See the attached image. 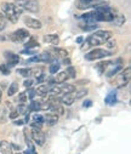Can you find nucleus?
Segmentation results:
<instances>
[{
	"label": "nucleus",
	"instance_id": "1",
	"mask_svg": "<svg viewBox=\"0 0 131 154\" xmlns=\"http://www.w3.org/2000/svg\"><path fill=\"white\" fill-rule=\"evenodd\" d=\"M112 38V33L108 30H96L94 34H91L87 39L85 40V43L81 45V50L89 49V48H95L102 44H106V42Z\"/></svg>",
	"mask_w": 131,
	"mask_h": 154
},
{
	"label": "nucleus",
	"instance_id": "2",
	"mask_svg": "<svg viewBox=\"0 0 131 154\" xmlns=\"http://www.w3.org/2000/svg\"><path fill=\"white\" fill-rule=\"evenodd\" d=\"M2 11L3 15L8 18V21L16 23L21 16V14L23 12L22 9H20L18 6H16L14 3H3L2 4Z\"/></svg>",
	"mask_w": 131,
	"mask_h": 154
},
{
	"label": "nucleus",
	"instance_id": "3",
	"mask_svg": "<svg viewBox=\"0 0 131 154\" xmlns=\"http://www.w3.org/2000/svg\"><path fill=\"white\" fill-rule=\"evenodd\" d=\"M16 6H18L22 10H26L32 14H38L40 11V5L35 0H15L14 3Z\"/></svg>",
	"mask_w": 131,
	"mask_h": 154
},
{
	"label": "nucleus",
	"instance_id": "4",
	"mask_svg": "<svg viewBox=\"0 0 131 154\" xmlns=\"http://www.w3.org/2000/svg\"><path fill=\"white\" fill-rule=\"evenodd\" d=\"M29 36H30V34H29V32H28L27 29L20 28V29L15 30L14 33H11V34L9 35V39H10L11 42H14V43L22 44V43H24V42L28 39Z\"/></svg>",
	"mask_w": 131,
	"mask_h": 154
},
{
	"label": "nucleus",
	"instance_id": "5",
	"mask_svg": "<svg viewBox=\"0 0 131 154\" xmlns=\"http://www.w3.org/2000/svg\"><path fill=\"white\" fill-rule=\"evenodd\" d=\"M111 55H112V52L108 51V50H104V49H95V50H91L90 52H87L85 55V60L86 61H96V60H101V58L108 57Z\"/></svg>",
	"mask_w": 131,
	"mask_h": 154
},
{
	"label": "nucleus",
	"instance_id": "6",
	"mask_svg": "<svg viewBox=\"0 0 131 154\" xmlns=\"http://www.w3.org/2000/svg\"><path fill=\"white\" fill-rule=\"evenodd\" d=\"M130 76H131V69L130 67H127L118 78H117V86L118 88H124L127 85V83L130 82Z\"/></svg>",
	"mask_w": 131,
	"mask_h": 154
},
{
	"label": "nucleus",
	"instance_id": "7",
	"mask_svg": "<svg viewBox=\"0 0 131 154\" xmlns=\"http://www.w3.org/2000/svg\"><path fill=\"white\" fill-rule=\"evenodd\" d=\"M4 57L6 60V64L8 67H15L16 64L20 63V56L14 54V52H10V51H5L4 52Z\"/></svg>",
	"mask_w": 131,
	"mask_h": 154
},
{
	"label": "nucleus",
	"instance_id": "8",
	"mask_svg": "<svg viewBox=\"0 0 131 154\" xmlns=\"http://www.w3.org/2000/svg\"><path fill=\"white\" fill-rule=\"evenodd\" d=\"M35 144L38 146H44V143H45V134H44L41 130H34L32 129V137H30Z\"/></svg>",
	"mask_w": 131,
	"mask_h": 154
},
{
	"label": "nucleus",
	"instance_id": "9",
	"mask_svg": "<svg viewBox=\"0 0 131 154\" xmlns=\"http://www.w3.org/2000/svg\"><path fill=\"white\" fill-rule=\"evenodd\" d=\"M24 24L28 27V28H32V29H40L42 27L41 22L36 18H32V17H26L24 18Z\"/></svg>",
	"mask_w": 131,
	"mask_h": 154
},
{
	"label": "nucleus",
	"instance_id": "10",
	"mask_svg": "<svg viewBox=\"0 0 131 154\" xmlns=\"http://www.w3.org/2000/svg\"><path fill=\"white\" fill-rule=\"evenodd\" d=\"M58 118H60V115L51 113V114H46L45 117H44V122H45L48 125H50V126H54V125H56L58 123Z\"/></svg>",
	"mask_w": 131,
	"mask_h": 154
},
{
	"label": "nucleus",
	"instance_id": "11",
	"mask_svg": "<svg viewBox=\"0 0 131 154\" xmlns=\"http://www.w3.org/2000/svg\"><path fill=\"white\" fill-rule=\"evenodd\" d=\"M44 42L46 44H52V45H57L60 42V38L56 34H46L44 35Z\"/></svg>",
	"mask_w": 131,
	"mask_h": 154
},
{
	"label": "nucleus",
	"instance_id": "12",
	"mask_svg": "<svg viewBox=\"0 0 131 154\" xmlns=\"http://www.w3.org/2000/svg\"><path fill=\"white\" fill-rule=\"evenodd\" d=\"M0 152L3 154H12V147H11V143L8 142V141H2L0 142Z\"/></svg>",
	"mask_w": 131,
	"mask_h": 154
},
{
	"label": "nucleus",
	"instance_id": "13",
	"mask_svg": "<svg viewBox=\"0 0 131 154\" xmlns=\"http://www.w3.org/2000/svg\"><path fill=\"white\" fill-rule=\"evenodd\" d=\"M39 56V61L40 62H45V63H51L54 60H56L50 52H48V51H45V52H41L40 55H38Z\"/></svg>",
	"mask_w": 131,
	"mask_h": 154
},
{
	"label": "nucleus",
	"instance_id": "14",
	"mask_svg": "<svg viewBox=\"0 0 131 154\" xmlns=\"http://www.w3.org/2000/svg\"><path fill=\"white\" fill-rule=\"evenodd\" d=\"M104 102H106L107 104H109V106L115 104V103H117V91H115V90L109 91L108 95H107L106 98H104Z\"/></svg>",
	"mask_w": 131,
	"mask_h": 154
},
{
	"label": "nucleus",
	"instance_id": "15",
	"mask_svg": "<svg viewBox=\"0 0 131 154\" xmlns=\"http://www.w3.org/2000/svg\"><path fill=\"white\" fill-rule=\"evenodd\" d=\"M75 98H74V95L73 94H64L61 98V103H63L64 106H72L74 103Z\"/></svg>",
	"mask_w": 131,
	"mask_h": 154
},
{
	"label": "nucleus",
	"instance_id": "16",
	"mask_svg": "<svg viewBox=\"0 0 131 154\" xmlns=\"http://www.w3.org/2000/svg\"><path fill=\"white\" fill-rule=\"evenodd\" d=\"M68 80V75L66 72H58L57 75H56V78H55V83L56 84H63Z\"/></svg>",
	"mask_w": 131,
	"mask_h": 154
},
{
	"label": "nucleus",
	"instance_id": "17",
	"mask_svg": "<svg viewBox=\"0 0 131 154\" xmlns=\"http://www.w3.org/2000/svg\"><path fill=\"white\" fill-rule=\"evenodd\" d=\"M35 92L36 95H40V96H44L46 95L48 92H50V86L46 84V85H39L36 89H35Z\"/></svg>",
	"mask_w": 131,
	"mask_h": 154
},
{
	"label": "nucleus",
	"instance_id": "18",
	"mask_svg": "<svg viewBox=\"0 0 131 154\" xmlns=\"http://www.w3.org/2000/svg\"><path fill=\"white\" fill-rule=\"evenodd\" d=\"M125 21H126V18H125V16H124V15L117 14V15H115V17H114V20H113L112 22H113L115 26L120 27V26H123V24L125 23Z\"/></svg>",
	"mask_w": 131,
	"mask_h": 154
},
{
	"label": "nucleus",
	"instance_id": "19",
	"mask_svg": "<svg viewBox=\"0 0 131 154\" xmlns=\"http://www.w3.org/2000/svg\"><path fill=\"white\" fill-rule=\"evenodd\" d=\"M18 88H20L18 83H17V82H14V83L9 86V89H8V96H14L15 94H17V92H18Z\"/></svg>",
	"mask_w": 131,
	"mask_h": 154
},
{
	"label": "nucleus",
	"instance_id": "20",
	"mask_svg": "<svg viewBox=\"0 0 131 154\" xmlns=\"http://www.w3.org/2000/svg\"><path fill=\"white\" fill-rule=\"evenodd\" d=\"M87 92H89V91H87V89H79V90L74 91L73 95H74L75 100H79V98H84L87 95Z\"/></svg>",
	"mask_w": 131,
	"mask_h": 154
},
{
	"label": "nucleus",
	"instance_id": "21",
	"mask_svg": "<svg viewBox=\"0 0 131 154\" xmlns=\"http://www.w3.org/2000/svg\"><path fill=\"white\" fill-rule=\"evenodd\" d=\"M52 50H54V52H55L58 57H61V58H66V57H68V51L64 50V49H62V48H54Z\"/></svg>",
	"mask_w": 131,
	"mask_h": 154
},
{
	"label": "nucleus",
	"instance_id": "22",
	"mask_svg": "<svg viewBox=\"0 0 131 154\" xmlns=\"http://www.w3.org/2000/svg\"><path fill=\"white\" fill-rule=\"evenodd\" d=\"M60 89H61V92H63V94H73L75 91V86L72 84H66Z\"/></svg>",
	"mask_w": 131,
	"mask_h": 154
},
{
	"label": "nucleus",
	"instance_id": "23",
	"mask_svg": "<svg viewBox=\"0 0 131 154\" xmlns=\"http://www.w3.org/2000/svg\"><path fill=\"white\" fill-rule=\"evenodd\" d=\"M58 69H60V63H58L56 60H54V61L50 63L49 70H50L51 74H56V73H58Z\"/></svg>",
	"mask_w": 131,
	"mask_h": 154
},
{
	"label": "nucleus",
	"instance_id": "24",
	"mask_svg": "<svg viewBox=\"0 0 131 154\" xmlns=\"http://www.w3.org/2000/svg\"><path fill=\"white\" fill-rule=\"evenodd\" d=\"M107 66H108V61H102V62L97 63V72H98V74H104Z\"/></svg>",
	"mask_w": 131,
	"mask_h": 154
},
{
	"label": "nucleus",
	"instance_id": "25",
	"mask_svg": "<svg viewBox=\"0 0 131 154\" xmlns=\"http://www.w3.org/2000/svg\"><path fill=\"white\" fill-rule=\"evenodd\" d=\"M9 119V113H8V108H3L2 113H0V123L5 124Z\"/></svg>",
	"mask_w": 131,
	"mask_h": 154
},
{
	"label": "nucleus",
	"instance_id": "26",
	"mask_svg": "<svg viewBox=\"0 0 131 154\" xmlns=\"http://www.w3.org/2000/svg\"><path fill=\"white\" fill-rule=\"evenodd\" d=\"M42 74H44V68H41V67H39V68H32L30 69V75H33L35 79L38 78V76L42 75Z\"/></svg>",
	"mask_w": 131,
	"mask_h": 154
},
{
	"label": "nucleus",
	"instance_id": "27",
	"mask_svg": "<svg viewBox=\"0 0 131 154\" xmlns=\"http://www.w3.org/2000/svg\"><path fill=\"white\" fill-rule=\"evenodd\" d=\"M28 110H29V112H30V110H33V112L40 110V102L32 100V102H30V104H29V107H28Z\"/></svg>",
	"mask_w": 131,
	"mask_h": 154
},
{
	"label": "nucleus",
	"instance_id": "28",
	"mask_svg": "<svg viewBox=\"0 0 131 154\" xmlns=\"http://www.w3.org/2000/svg\"><path fill=\"white\" fill-rule=\"evenodd\" d=\"M66 73H67V75H68V78H70V79H75V76H76V72H75V68H74V67L68 66V67H67Z\"/></svg>",
	"mask_w": 131,
	"mask_h": 154
},
{
	"label": "nucleus",
	"instance_id": "29",
	"mask_svg": "<svg viewBox=\"0 0 131 154\" xmlns=\"http://www.w3.org/2000/svg\"><path fill=\"white\" fill-rule=\"evenodd\" d=\"M16 110L18 112V114H26V113L29 112V110H28V107H27L24 103H20V104L16 107Z\"/></svg>",
	"mask_w": 131,
	"mask_h": 154
},
{
	"label": "nucleus",
	"instance_id": "30",
	"mask_svg": "<svg viewBox=\"0 0 131 154\" xmlns=\"http://www.w3.org/2000/svg\"><path fill=\"white\" fill-rule=\"evenodd\" d=\"M17 73L24 78H29L30 76V69L29 68H21V69H17Z\"/></svg>",
	"mask_w": 131,
	"mask_h": 154
},
{
	"label": "nucleus",
	"instance_id": "31",
	"mask_svg": "<svg viewBox=\"0 0 131 154\" xmlns=\"http://www.w3.org/2000/svg\"><path fill=\"white\" fill-rule=\"evenodd\" d=\"M6 26H8V18L3 14H0V30H4Z\"/></svg>",
	"mask_w": 131,
	"mask_h": 154
},
{
	"label": "nucleus",
	"instance_id": "32",
	"mask_svg": "<svg viewBox=\"0 0 131 154\" xmlns=\"http://www.w3.org/2000/svg\"><path fill=\"white\" fill-rule=\"evenodd\" d=\"M38 46H39V44H38V42L34 39V38H32V39L26 44L27 49H34V48H38Z\"/></svg>",
	"mask_w": 131,
	"mask_h": 154
},
{
	"label": "nucleus",
	"instance_id": "33",
	"mask_svg": "<svg viewBox=\"0 0 131 154\" xmlns=\"http://www.w3.org/2000/svg\"><path fill=\"white\" fill-rule=\"evenodd\" d=\"M27 92H21L20 95H18V97L16 98V102H18V103H24L26 101H27Z\"/></svg>",
	"mask_w": 131,
	"mask_h": 154
},
{
	"label": "nucleus",
	"instance_id": "34",
	"mask_svg": "<svg viewBox=\"0 0 131 154\" xmlns=\"http://www.w3.org/2000/svg\"><path fill=\"white\" fill-rule=\"evenodd\" d=\"M106 46L108 48V50H112V49H114L115 46H117V43H115V40L114 39H108L107 42H106Z\"/></svg>",
	"mask_w": 131,
	"mask_h": 154
},
{
	"label": "nucleus",
	"instance_id": "35",
	"mask_svg": "<svg viewBox=\"0 0 131 154\" xmlns=\"http://www.w3.org/2000/svg\"><path fill=\"white\" fill-rule=\"evenodd\" d=\"M10 67H8V64H0V73H3L4 75L10 74Z\"/></svg>",
	"mask_w": 131,
	"mask_h": 154
},
{
	"label": "nucleus",
	"instance_id": "36",
	"mask_svg": "<svg viewBox=\"0 0 131 154\" xmlns=\"http://www.w3.org/2000/svg\"><path fill=\"white\" fill-rule=\"evenodd\" d=\"M40 109H44V110H50L51 109V104L49 101L46 102H40Z\"/></svg>",
	"mask_w": 131,
	"mask_h": 154
},
{
	"label": "nucleus",
	"instance_id": "37",
	"mask_svg": "<svg viewBox=\"0 0 131 154\" xmlns=\"http://www.w3.org/2000/svg\"><path fill=\"white\" fill-rule=\"evenodd\" d=\"M44 122V117L42 115H40V114H35L34 117H33V123H42Z\"/></svg>",
	"mask_w": 131,
	"mask_h": 154
},
{
	"label": "nucleus",
	"instance_id": "38",
	"mask_svg": "<svg viewBox=\"0 0 131 154\" xmlns=\"http://www.w3.org/2000/svg\"><path fill=\"white\" fill-rule=\"evenodd\" d=\"M18 115H20V114H18V112L15 109V110H11V112H10L9 118H10V119H12V120H16V119L18 118Z\"/></svg>",
	"mask_w": 131,
	"mask_h": 154
},
{
	"label": "nucleus",
	"instance_id": "39",
	"mask_svg": "<svg viewBox=\"0 0 131 154\" xmlns=\"http://www.w3.org/2000/svg\"><path fill=\"white\" fill-rule=\"evenodd\" d=\"M33 83H34V80L33 79H26L24 80V83H23V85H24V88H32V85H33Z\"/></svg>",
	"mask_w": 131,
	"mask_h": 154
},
{
	"label": "nucleus",
	"instance_id": "40",
	"mask_svg": "<svg viewBox=\"0 0 131 154\" xmlns=\"http://www.w3.org/2000/svg\"><path fill=\"white\" fill-rule=\"evenodd\" d=\"M36 51L34 50V49H26V50H23L22 51V54H24V55H34Z\"/></svg>",
	"mask_w": 131,
	"mask_h": 154
},
{
	"label": "nucleus",
	"instance_id": "41",
	"mask_svg": "<svg viewBox=\"0 0 131 154\" xmlns=\"http://www.w3.org/2000/svg\"><path fill=\"white\" fill-rule=\"evenodd\" d=\"M28 91H29V96H28V97H29V100H30V101H32V100H34V96H35V94H36V92H35V90H33L32 88H28Z\"/></svg>",
	"mask_w": 131,
	"mask_h": 154
},
{
	"label": "nucleus",
	"instance_id": "42",
	"mask_svg": "<svg viewBox=\"0 0 131 154\" xmlns=\"http://www.w3.org/2000/svg\"><path fill=\"white\" fill-rule=\"evenodd\" d=\"M32 129H34V130H41V124L40 123H32Z\"/></svg>",
	"mask_w": 131,
	"mask_h": 154
},
{
	"label": "nucleus",
	"instance_id": "43",
	"mask_svg": "<svg viewBox=\"0 0 131 154\" xmlns=\"http://www.w3.org/2000/svg\"><path fill=\"white\" fill-rule=\"evenodd\" d=\"M44 80H45V74H42V75H40V76H38V78H36V83H42Z\"/></svg>",
	"mask_w": 131,
	"mask_h": 154
},
{
	"label": "nucleus",
	"instance_id": "44",
	"mask_svg": "<svg viewBox=\"0 0 131 154\" xmlns=\"http://www.w3.org/2000/svg\"><path fill=\"white\" fill-rule=\"evenodd\" d=\"M91 104H92V102H91L90 100H87V101H85V102H84L83 107H85V108H89V107H91Z\"/></svg>",
	"mask_w": 131,
	"mask_h": 154
},
{
	"label": "nucleus",
	"instance_id": "45",
	"mask_svg": "<svg viewBox=\"0 0 131 154\" xmlns=\"http://www.w3.org/2000/svg\"><path fill=\"white\" fill-rule=\"evenodd\" d=\"M28 62H40V61H39V56H34V57L29 58Z\"/></svg>",
	"mask_w": 131,
	"mask_h": 154
},
{
	"label": "nucleus",
	"instance_id": "46",
	"mask_svg": "<svg viewBox=\"0 0 131 154\" xmlns=\"http://www.w3.org/2000/svg\"><path fill=\"white\" fill-rule=\"evenodd\" d=\"M14 124L15 125H23L24 124V120H14Z\"/></svg>",
	"mask_w": 131,
	"mask_h": 154
},
{
	"label": "nucleus",
	"instance_id": "47",
	"mask_svg": "<svg viewBox=\"0 0 131 154\" xmlns=\"http://www.w3.org/2000/svg\"><path fill=\"white\" fill-rule=\"evenodd\" d=\"M63 60H64V61H63V63H64L66 66H69V64H70V60H69L68 57H66V58H63Z\"/></svg>",
	"mask_w": 131,
	"mask_h": 154
},
{
	"label": "nucleus",
	"instance_id": "48",
	"mask_svg": "<svg viewBox=\"0 0 131 154\" xmlns=\"http://www.w3.org/2000/svg\"><path fill=\"white\" fill-rule=\"evenodd\" d=\"M0 42H6V36H4L3 34H0Z\"/></svg>",
	"mask_w": 131,
	"mask_h": 154
},
{
	"label": "nucleus",
	"instance_id": "49",
	"mask_svg": "<svg viewBox=\"0 0 131 154\" xmlns=\"http://www.w3.org/2000/svg\"><path fill=\"white\" fill-rule=\"evenodd\" d=\"M11 147H12V148H15L16 150H21V147H20V146H16V144H11Z\"/></svg>",
	"mask_w": 131,
	"mask_h": 154
},
{
	"label": "nucleus",
	"instance_id": "50",
	"mask_svg": "<svg viewBox=\"0 0 131 154\" xmlns=\"http://www.w3.org/2000/svg\"><path fill=\"white\" fill-rule=\"evenodd\" d=\"M76 43H79V44H80V43H83V38H81V36H79L78 39H76Z\"/></svg>",
	"mask_w": 131,
	"mask_h": 154
},
{
	"label": "nucleus",
	"instance_id": "51",
	"mask_svg": "<svg viewBox=\"0 0 131 154\" xmlns=\"http://www.w3.org/2000/svg\"><path fill=\"white\" fill-rule=\"evenodd\" d=\"M5 104H6V107H9L10 109H12V106H11V103H10V102H6Z\"/></svg>",
	"mask_w": 131,
	"mask_h": 154
},
{
	"label": "nucleus",
	"instance_id": "52",
	"mask_svg": "<svg viewBox=\"0 0 131 154\" xmlns=\"http://www.w3.org/2000/svg\"><path fill=\"white\" fill-rule=\"evenodd\" d=\"M2 98H3V92H2V90H0V103H2Z\"/></svg>",
	"mask_w": 131,
	"mask_h": 154
},
{
	"label": "nucleus",
	"instance_id": "53",
	"mask_svg": "<svg viewBox=\"0 0 131 154\" xmlns=\"http://www.w3.org/2000/svg\"><path fill=\"white\" fill-rule=\"evenodd\" d=\"M24 154H32V153H30V150H29V149H27V150L24 152Z\"/></svg>",
	"mask_w": 131,
	"mask_h": 154
},
{
	"label": "nucleus",
	"instance_id": "54",
	"mask_svg": "<svg viewBox=\"0 0 131 154\" xmlns=\"http://www.w3.org/2000/svg\"><path fill=\"white\" fill-rule=\"evenodd\" d=\"M17 154H21V153H17Z\"/></svg>",
	"mask_w": 131,
	"mask_h": 154
}]
</instances>
